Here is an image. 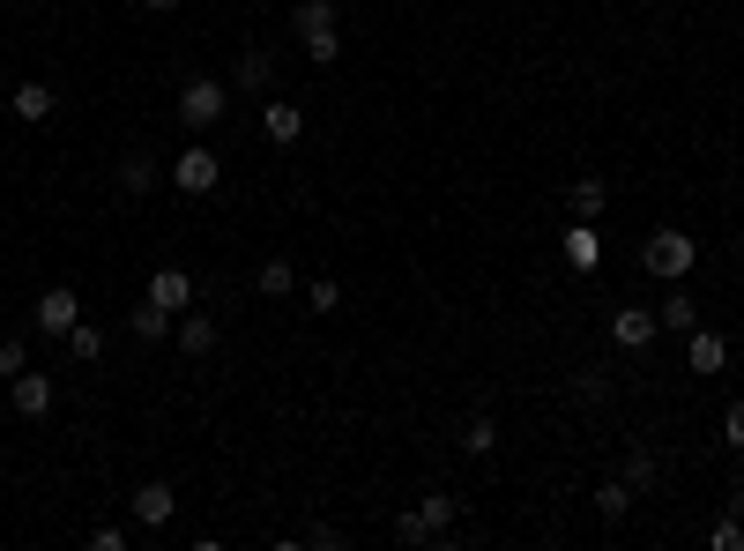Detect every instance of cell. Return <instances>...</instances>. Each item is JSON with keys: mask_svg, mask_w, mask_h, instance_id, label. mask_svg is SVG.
Wrapping results in <instances>:
<instances>
[{"mask_svg": "<svg viewBox=\"0 0 744 551\" xmlns=\"http://www.w3.org/2000/svg\"><path fill=\"white\" fill-rule=\"evenodd\" d=\"M693 261H700L693 231H655V239L641 247V269L655 276V283H685V276H693Z\"/></svg>", "mask_w": 744, "mask_h": 551, "instance_id": "obj_1", "label": "cell"}, {"mask_svg": "<svg viewBox=\"0 0 744 551\" xmlns=\"http://www.w3.org/2000/svg\"><path fill=\"white\" fill-rule=\"evenodd\" d=\"M223 104H231V82H209V76L179 82V120L194 127V134H209V127L223 120Z\"/></svg>", "mask_w": 744, "mask_h": 551, "instance_id": "obj_2", "label": "cell"}, {"mask_svg": "<svg viewBox=\"0 0 744 551\" xmlns=\"http://www.w3.org/2000/svg\"><path fill=\"white\" fill-rule=\"evenodd\" d=\"M446 522H454V492H432L395 522V544H432V537H446Z\"/></svg>", "mask_w": 744, "mask_h": 551, "instance_id": "obj_3", "label": "cell"}, {"mask_svg": "<svg viewBox=\"0 0 744 551\" xmlns=\"http://www.w3.org/2000/svg\"><path fill=\"white\" fill-rule=\"evenodd\" d=\"M217 179H223V164H217V150H201V142H194V150H187V157L172 164V187H179L187 201L217 194Z\"/></svg>", "mask_w": 744, "mask_h": 551, "instance_id": "obj_4", "label": "cell"}, {"mask_svg": "<svg viewBox=\"0 0 744 551\" xmlns=\"http://www.w3.org/2000/svg\"><path fill=\"white\" fill-rule=\"evenodd\" d=\"M30 321H38V335H68V328L82 321V299H74V283H52L46 299H38V313H30Z\"/></svg>", "mask_w": 744, "mask_h": 551, "instance_id": "obj_5", "label": "cell"}, {"mask_svg": "<svg viewBox=\"0 0 744 551\" xmlns=\"http://www.w3.org/2000/svg\"><path fill=\"white\" fill-rule=\"evenodd\" d=\"M655 335H663V321H655L647 305H619V313H611V343H619V351H647Z\"/></svg>", "mask_w": 744, "mask_h": 551, "instance_id": "obj_6", "label": "cell"}, {"mask_svg": "<svg viewBox=\"0 0 744 551\" xmlns=\"http://www.w3.org/2000/svg\"><path fill=\"white\" fill-rule=\"evenodd\" d=\"M179 514V492L164 484V477H149V484H134V522L142 529H164Z\"/></svg>", "mask_w": 744, "mask_h": 551, "instance_id": "obj_7", "label": "cell"}, {"mask_svg": "<svg viewBox=\"0 0 744 551\" xmlns=\"http://www.w3.org/2000/svg\"><path fill=\"white\" fill-rule=\"evenodd\" d=\"M566 201H573V224H595V217L611 209V179H603V172H581Z\"/></svg>", "mask_w": 744, "mask_h": 551, "instance_id": "obj_8", "label": "cell"}, {"mask_svg": "<svg viewBox=\"0 0 744 551\" xmlns=\"http://www.w3.org/2000/svg\"><path fill=\"white\" fill-rule=\"evenodd\" d=\"M149 299L164 305V313H187V305H194V276L187 269H157L149 276Z\"/></svg>", "mask_w": 744, "mask_h": 551, "instance_id": "obj_9", "label": "cell"}, {"mask_svg": "<svg viewBox=\"0 0 744 551\" xmlns=\"http://www.w3.org/2000/svg\"><path fill=\"white\" fill-rule=\"evenodd\" d=\"M685 365H693V373H722V365H730V335H715V328H693Z\"/></svg>", "mask_w": 744, "mask_h": 551, "instance_id": "obj_10", "label": "cell"}, {"mask_svg": "<svg viewBox=\"0 0 744 551\" xmlns=\"http://www.w3.org/2000/svg\"><path fill=\"white\" fill-rule=\"evenodd\" d=\"M298 46H305V60L313 68H335V52H343V38H335V23H291Z\"/></svg>", "mask_w": 744, "mask_h": 551, "instance_id": "obj_11", "label": "cell"}, {"mask_svg": "<svg viewBox=\"0 0 744 551\" xmlns=\"http://www.w3.org/2000/svg\"><path fill=\"white\" fill-rule=\"evenodd\" d=\"M52 410V380L46 373H16V418H46Z\"/></svg>", "mask_w": 744, "mask_h": 551, "instance_id": "obj_12", "label": "cell"}, {"mask_svg": "<svg viewBox=\"0 0 744 551\" xmlns=\"http://www.w3.org/2000/svg\"><path fill=\"white\" fill-rule=\"evenodd\" d=\"M172 335H179V351H187V358L217 351V321H201L194 305H187V313H179V328H172Z\"/></svg>", "mask_w": 744, "mask_h": 551, "instance_id": "obj_13", "label": "cell"}, {"mask_svg": "<svg viewBox=\"0 0 744 551\" xmlns=\"http://www.w3.org/2000/svg\"><path fill=\"white\" fill-rule=\"evenodd\" d=\"M16 120L23 127L52 120V82H16Z\"/></svg>", "mask_w": 744, "mask_h": 551, "instance_id": "obj_14", "label": "cell"}, {"mask_svg": "<svg viewBox=\"0 0 744 551\" xmlns=\"http://www.w3.org/2000/svg\"><path fill=\"white\" fill-rule=\"evenodd\" d=\"M253 291H261V299H291V291H298V269L283 261V253H275V261H261V276H253Z\"/></svg>", "mask_w": 744, "mask_h": 551, "instance_id": "obj_15", "label": "cell"}, {"mask_svg": "<svg viewBox=\"0 0 744 551\" xmlns=\"http://www.w3.org/2000/svg\"><path fill=\"white\" fill-rule=\"evenodd\" d=\"M655 321H663V328H670V335H693V328H700V305H693V299H685V291H670V299H663V305H655Z\"/></svg>", "mask_w": 744, "mask_h": 551, "instance_id": "obj_16", "label": "cell"}, {"mask_svg": "<svg viewBox=\"0 0 744 551\" xmlns=\"http://www.w3.org/2000/svg\"><path fill=\"white\" fill-rule=\"evenodd\" d=\"M261 134H269V142H298V134H305V112H298V104H269V112H261Z\"/></svg>", "mask_w": 744, "mask_h": 551, "instance_id": "obj_17", "label": "cell"}, {"mask_svg": "<svg viewBox=\"0 0 744 551\" xmlns=\"http://www.w3.org/2000/svg\"><path fill=\"white\" fill-rule=\"evenodd\" d=\"M231 82H247V90H269V82H275V52H269V46L239 52V76H231Z\"/></svg>", "mask_w": 744, "mask_h": 551, "instance_id": "obj_18", "label": "cell"}, {"mask_svg": "<svg viewBox=\"0 0 744 551\" xmlns=\"http://www.w3.org/2000/svg\"><path fill=\"white\" fill-rule=\"evenodd\" d=\"M172 328H179V313H164L157 299H142V305H134V335H142V343H157V335H172Z\"/></svg>", "mask_w": 744, "mask_h": 551, "instance_id": "obj_19", "label": "cell"}, {"mask_svg": "<svg viewBox=\"0 0 744 551\" xmlns=\"http://www.w3.org/2000/svg\"><path fill=\"white\" fill-rule=\"evenodd\" d=\"M60 343H68V351L82 358V365H98V358H104V328H90V321H74L68 335H60Z\"/></svg>", "mask_w": 744, "mask_h": 551, "instance_id": "obj_20", "label": "cell"}, {"mask_svg": "<svg viewBox=\"0 0 744 551\" xmlns=\"http://www.w3.org/2000/svg\"><path fill=\"white\" fill-rule=\"evenodd\" d=\"M566 269H581V276L595 269V231H589V224H573V231H566Z\"/></svg>", "mask_w": 744, "mask_h": 551, "instance_id": "obj_21", "label": "cell"}, {"mask_svg": "<svg viewBox=\"0 0 744 551\" xmlns=\"http://www.w3.org/2000/svg\"><path fill=\"white\" fill-rule=\"evenodd\" d=\"M120 187L127 194H149V187H157V164H149V157H120Z\"/></svg>", "mask_w": 744, "mask_h": 551, "instance_id": "obj_22", "label": "cell"}, {"mask_svg": "<svg viewBox=\"0 0 744 551\" xmlns=\"http://www.w3.org/2000/svg\"><path fill=\"white\" fill-rule=\"evenodd\" d=\"M625 507H633V484H603V492H595V514H603V522H625Z\"/></svg>", "mask_w": 744, "mask_h": 551, "instance_id": "obj_23", "label": "cell"}, {"mask_svg": "<svg viewBox=\"0 0 744 551\" xmlns=\"http://www.w3.org/2000/svg\"><path fill=\"white\" fill-rule=\"evenodd\" d=\"M16 373H30V343L23 335H0V380H16Z\"/></svg>", "mask_w": 744, "mask_h": 551, "instance_id": "obj_24", "label": "cell"}, {"mask_svg": "<svg viewBox=\"0 0 744 551\" xmlns=\"http://www.w3.org/2000/svg\"><path fill=\"white\" fill-rule=\"evenodd\" d=\"M499 448V425L492 418H470V432H462V454H492Z\"/></svg>", "mask_w": 744, "mask_h": 551, "instance_id": "obj_25", "label": "cell"}, {"mask_svg": "<svg viewBox=\"0 0 744 551\" xmlns=\"http://www.w3.org/2000/svg\"><path fill=\"white\" fill-rule=\"evenodd\" d=\"M625 484H633V492H647V484H655V454H647V448L625 454Z\"/></svg>", "mask_w": 744, "mask_h": 551, "instance_id": "obj_26", "label": "cell"}, {"mask_svg": "<svg viewBox=\"0 0 744 551\" xmlns=\"http://www.w3.org/2000/svg\"><path fill=\"white\" fill-rule=\"evenodd\" d=\"M305 299H313V313H335V305H343V283H335V276H313Z\"/></svg>", "mask_w": 744, "mask_h": 551, "instance_id": "obj_27", "label": "cell"}, {"mask_svg": "<svg viewBox=\"0 0 744 551\" xmlns=\"http://www.w3.org/2000/svg\"><path fill=\"white\" fill-rule=\"evenodd\" d=\"M707 544H715V551H744V529H737V514H722V522L707 529Z\"/></svg>", "mask_w": 744, "mask_h": 551, "instance_id": "obj_28", "label": "cell"}, {"mask_svg": "<svg viewBox=\"0 0 744 551\" xmlns=\"http://www.w3.org/2000/svg\"><path fill=\"white\" fill-rule=\"evenodd\" d=\"M611 395V373H603V365H589V373H581V402H603Z\"/></svg>", "mask_w": 744, "mask_h": 551, "instance_id": "obj_29", "label": "cell"}, {"mask_svg": "<svg viewBox=\"0 0 744 551\" xmlns=\"http://www.w3.org/2000/svg\"><path fill=\"white\" fill-rule=\"evenodd\" d=\"M722 440H730V448H744V402H730V410H722Z\"/></svg>", "mask_w": 744, "mask_h": 551, "instance_id": "obj_30", "label": "cell"}, {"mask_svg": "<svg viewBox=\"0 0 744 551\" xmlns=\"http://www.w3.org/2000/svg\"><path fill=\"white\" fill-rule=\"evenodd\" d=\"M142 8H179V0H142Z\"/></svg>", "mask_w": 744, "mask_h": 551, "instance_id": "obj_31", "label": "cell"}]
</instances>
